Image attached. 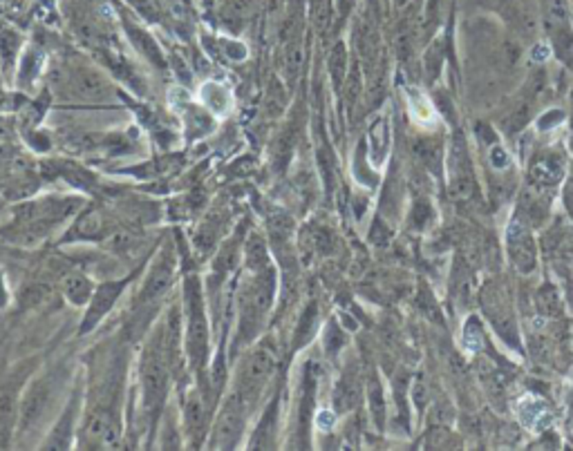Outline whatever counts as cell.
<instances>
[{
	"label": "cell",
	"instance_id": "cell-1",
	"mask_svg": "<svg viewBox=\"0 0 573 451\" xmlns=\"http://www.w3.org/2000/svg\"><path fill=\"white\" fill-rule=\"evenodd\" d=\"M275 291H278V279L275 271L262 268V271H249V277L244 279L240 288V322H238V335L236 349H242L258 338V333L264 326L269 310L273 306Z\"/></svg>",
	"mask_w": 573,
	"mask_h": 451
},
{
	"label": "cell",
	"instance_id": "cell-2",
	"mask_svg": "<svg viewBox=\"0 0 573 451\" xmlns=\"http://www.w3.org/2000/svg\"><path fill=\"white\" fill-rule=\"evenodd\" d=\"M168 384H171V358H168L162 329L151 338L142 356V398L151 427L157 425L159 413L166 404Z\"/></svg>",
	"mask_w": 573,
	"mask_h": 451
},
{
	"label": "cell",
	"instance_id": "cell-3",
	"mask_svg": "<svg viewBox=\"0 0 573 451\" xmlns=\"http://www.w3.org/2000/svg\"><path fill=\"white\" fill-rule=\"evenodd\" d=\"M184 306H186L184 351H186V358L190 360V367L201 375L208 358V319H206L204 297H201V286L197 282V277L186 279Z\"/></svg>",
	"mask_w": 573,
	"mask_h": 451
},
{
	"label": "cell",
	"instance_id": "cell-4",
	"mask_svg": "<svg viewBox=\"0 0 573 451\" xmlns=\"http://www.w3.org/2000/svg\"><path fill=\"white\" fill-rule=\"evenodd\" d=\"M275 362H278V358H275V349L269 340L256 345L244 356L240 364L233 391L240 393L249 404H253L260 398L264 384L271 380V375L275 371Z\"/></svg>",
	"mask_w": 573,
	"mask_h": 451
},
{
	"label": "cell",
	"instance_id": "cell-5",
	"mask_svg": "<svg viewBox=\"0 0 573 451\" xmlns=\"http://www.w3.org/2000/svg\"><path fill=\"white\" fill-rule=\"evenodd\" d=\"M81 206L83 203H79V199H56V197L23 203V206L16 210L18 232L20 235L31 232L38 237V235H43V230L47 232V228H52V226L72 217Z\"/></svg>",
	"mask_w": 573,
	"mask_h": 451
},
{
	"label": "cell",
	"instance_id": "cell-6",
	"mask_svg": "<svg viewBox=\"0 0 573 451\" xmlns=\"http://www.w3.org/2000/svg\"><path fill=\"white\" fill-rule=\"evenodd\" d=\"M175 271H177V260L175 253L171 248V244H166L159 255L155 257L153 266L148 268V273L144 277V284L139 288V295L135 299V315H142L146 310H151L153 306H157L162 299L166 297V293L171 291L173 279H175Z\"/></svg>",
	"mask_w": 573,
	"mask_h": 451
},
{
	"label": "cell",
	"instance_id": "cell-7",
	"mask_svg": "<svg viewBox=\"0 0 573 451\" xmlns=\"http://www.w3.org/2000/svg\"><path fill=\"white\" fill-rule=\"evenodd\" d=\"M249 409L251 404L244 400L240 393L231 391L227 395V400L222 402V409L213 422V432H211L213 443H211V447L213 449L238 447V440L244 434V425H247Z\"/></svg>",
	"mask_w": 573,
	"mask_h": 451
},
{
	"label": "cell",
	"instance_id": "cell-8",
	"mask_svg": "<svg viewBox=\"0 0 573 451\" xmlns=\"http://www.w3.org/2000/svg\"><path fill=\"white\" fill-rule=\"evenodd\" d=\"M54 398V378H36L31 380L29 389L23 393L18 406V427L20 429H31L36 427L43 416L47 413V406Z\"/></svg>",
	"mask_w": 573,
	"mask_h": 451
},
{
	"label": "cell",
	"instance_id": "cell-9",
	"mask_svg": "<svg viewBox=\"0 0 573 451\" xmlns=\"http://www.w3.org/2000/svg\"><path fill=\"white\" fill-rule=\"evenodd\" d=\"M132 275L123 277V279H114V282H103L94 288V295L90 299V304L86 306V317L81 322V335H88L90 331L97 329L103 317L110 313L114 308V304L119 302V297L123 295V291L128 288Z\"/></svg>",
	"mask_w": 573,
	"mask_h": 451
},
{
	"label": "cell",
	"instance_id": "cell-10",
	"mask_svg": "<svg viewBox=\"0 0 573 451\" xmlns=\"http://www.w3.org/2000/svg\"><path fill=\"white\" fill-rule=\"evenodd\" d=\"M116 226L112 223V219L99 208H88L83 210L77 221H74L72 230L68 237H77V239H108L112 230Z\"/></svg>",
	"mask_w": 573,
	"mask_h": 451
},
{
	"label": "cell",
	"instance_id": "cell-11",
	"mask_svg": "<svg viewBox=\"0 0 573 451\" xmlns=\"http://www.w3.org/2000/svg\"><path fill=\"white\" fill-rule=\"evenodd\" d=\"M506 237H508V251H511L515 266L522 273L533 271V266H535V244H533V239H530L526 226L519 219H515L511 223V228H508Z\"/></svg>",
	"mask_w": 573,
	"mask_h": 451
},
{
	"label": "cell",
	"instance_id": "cell-12",
	"mask_svg": "<svg viewBox=\"0 0 573 451\" xmlns=\"http://www.w3.org/2000/svg\"><path fill=\"white\" fill-rule=\"evenodd\" d=\"M448 170H450V192L454 199H471L473 195V177L468 170V157L464 152L461 141H454L452 150H450V161H448Z\"/></svg>",
	"mask_w": 573,
	"mask_h": 451
},
{
	"label": "cell",
	"instance_id": "cell-13",
	"mask_svg": "<svg viewBox=\"0 0 573 451\" xmlns=\"http://www.w3.org/2000/svg\"><path fill=\"white\" fill-rule=\"evenodd\" d=\"M184 427H186V436L195 440L193 447H199V440L206 436V427H208V406L204 395L199 391H190L186 395Z\"/></svg>",
	"mask_w": 573,
	"mask_h": 451
},
{
	"label": "cell",
	"instance_id": "cell-14",
	"mask_svg": "<svg viewBox=\"0 0 573 451\" xmlns=\"http://www.w3.org/2000/svg\"><path fill=\"white\" fill-rule=\"evenodd\" d=\"M240 255H242V239H240V232H238V235H233L231 239L224 242V246H222L217 257L213 260V268H211V284L220 286L222 282H224V277L236 271V266L240 262Z\"/></svg>",
	"mask_w": 573,
	"mask_h": 451
},
{
	"label": "cell",
	"instance_id": "cell-15",
	"mask_svg": "<svg viewBox=\"0 0 573 451\" xmlns=\"http://www.w3.org/2000/svg\"><path fill=\"white\" fill-rule=\"evenodd\" d=\"M77 416H79V398L72 395L70 404L66 406V411L59 418V422L54 425V429L49 432V438L43 443L45 449H68L70 443L68 440L72 438L74 425H77Z\"/></svg>",
	"mask_w": 573,
	"mask_h": 451
},
{
	"label": "cell",
	"instance_id": "cell-16",
	"mask_svg": "<svg viewBox=\"0 0 573 451\" xmlns=\"http://www.w3.org/2000/svg\"><path fill=\"white\" fill-rule=\"evenodd\" d=\"M199 101L213 116H227L231 112L233 96L229 88L220 81H206L199 88Z\"/></svg>",
	"mask_w": 573,
	"mask_h": 451
},
{
	"label": "cell",
	"instance_id": "cell-17",
	"mask_svg": "<svg viewBox=\"0 0 573 451\" xmlns=\"http://www.w3.org/2000/svg\"><path fill=\"white\" fill-rule=\"evenodd\" d=\"M94 282L86 273H68L63 277L61 291L72 306H88L94 295Z\"/></svg>",
	"mask_w": 573,
	"mask_h": 451
},
{
	"label": "cell",
	"instance_id": "cell-18",
	"mask_svg": "<svg viewBox=\"0 0 573 451\" xmlns=\"http://www.w3.org/2000/svg\"><path fill=\"white\" fill-rule=\"evenodd\" d=\"M517 413L522 418V422L528 429H533V432H542V429H547L551 422H553L547 404L540 398H535V395H524V398H519Z\"/></svg>",
	"mask_w": 573,
	"mask_h": 451
},
{
	"label": "cell",
	"instance_id": "cell-19",
	"mask_svg": "<svg viewBox=\"0 0 573 451\" xmlns=\"http://www.w3.org/2000/svg\"><path fill=\"white\" fill-rule=\"evenodd\" d=\"M18 406L20 402L16 400V391L7 389L0 395V447L9 445L14 425L18 422Z\"/></svg>",
	"mask_w": 573,
	"mask_h": 451
},
{
	"label": "cell",
	"instance_id": "cell-20",
	"mask_svg": "<svg viewBox=\"0 0 573 451\" xmlns=\"http://www.w3.org/2000/svg\"><path fill=\"white\" fill-rule=\"evenodd\" d=\"M242 257H244V264H247V271H262V268L271 266L267 242H264L260 235H249V239H244Z\"/></svg>",
	"mask_w": 573,
	"mask_h": 451
},
{
	"label": "cell",
	"instance_id": "cell-21",
	"mask_svg": "<svg viewBox=\"0 0 573 451\" xmlns=\"http://www.w3.org/2000/svg\"><path fill=\"white\" fill-rule=\"evenodd\" d=\"M360 398V386L358 380L352 378V375H345V378L338 380L336 389H334V406L336 411H349L358 404Z\"/></svg>",
	"mask_w": 573,
	"mask_h": 451
},
{
	"label": "cell",
	"instance_id": "cell-22",
	"mask_svg": "<svg viewBox=\"0 0 573 451\" xmlns=\"http://www.w3.org/2000/svg\"><path fill=\"white\" fill-rule=\"evenodd\" d=\"M275 425H278V398H273V402L264 409V416L260 418L256 440L251 443V447H262L264 449V438H271L275 434Z\"/></svg>",
	"mask_w": 573,
	"mask_h": 451
},
{
	"label": "cell",
	"instance_id": "cell-23",
	"mask_svg": "<svg viewBox=\"0 0 573 451\" xmlns=\"http://www.w3.org/2000/svg\"><path fill=\"white\" fill-rule=\"evenodd\" d=\"M388 141H390L388 121L379 119L376 123H372V127H369V145H372V161L374 164H379V161L385 157Z\"/></svg>",
	"mask_w": 573,
	"mask_h": 451
},
{
	"label": "cell",
	"instance_id": "cell-24",
	"mask_svg": "<svg viewBox=\"0 0 573 451\" xmlns=\"http://www.w3.org/2000/svg\"><path fill=\"white\" fill-rule=\"evenodd\" d=\"M186 127L188 132H193L195 136L206 134L213 130V114H211L206 107H188Z\"/></svg>",
	"mask_w": 573,
	"mask_h": 451
},
{
	"label": "cell",
	"instance_id": "cell-25",
	"mask_svg": "<svg viewBox=\"0 0 573 451\" xmlns=\"http://www.w3.org/2000/svg\"><path fill=\"white\" fill-rule=\"evenodd\" d=\"M130 36H132V40H135L137 49H139V52L144 54V56L151 58V63H155V65L164 68V56H162V52H159L157 42H155L151 36L144 34V31H139V29H130Z\"/></svg>",
	"mask_w": 573,
	"mask_h": 451
},
{
	"label": "cell",
	"instance_id": "cell-26",
	"mask_svg": "<svg viewBox=\"0 0 573 451\" xmlns=\"http://www.w3.org/2000/svg\"><path fill=\"white\" fill-rule=\"evenodd\" d=\"M530 177L537 186H549V184H556L560 179V166H556L553 159H544V161H537V164L530 168Z\"/></svg>",
	"mask_w": 573,
	"mask_h": 451
},
{
	"label": "cell",
	"instance_id": "cell-27",
	"mask_svg": "<svg viewBox=\"0 0 573 451\" xmlns=\"http://www.w3.org/2000/svg\"><path fill=\"white\" fill-rule=\"evenodd\" d=\"M345 72H347V52H345L343 42H338L330 54V74H332V79L336 83V88H341L343 85Z\"/></svg>",
	"mask_w": 573,
	"mask_h": 451
},
{
	"label": "cell",
	"instance_id": "cell-28",
	"mask_svg": "<svg viewBox=\"0 0 573 451\" xmlns=\"http://www.w3.org/2000/svg\"><path fill=\"white\" fill-rule=\"evenodd\" d=\"M43 68V56H40L38 52H27L25 58L20 61V72H18V79L20 81H27L31 83L36 77H38V70Z\"/></svg>",
	"mask_w": 573,
	"mask_h": 451
},
{
	"label": "cell",
	"instance_id": "cell-29",
	"mask_svg": "<svg viewBox=\"0 0 573 451\" xmlns=\"http://www.w3.org/2000/svg\"><path fill=\"white\" fill-rule=\"evenodd\" d=\"M20 49V36L16 31H0V58L5 63H14L16 54Z\"/></svg>",
	"mask_w": 573,
	"mask_h": 451
},
{
	"label": "cell",
	"instance_id": "cell-30",
	"mask_svg": "<svg viewBox=\"0 0 573 451\" xmlns=\"http://www.w3.org/2000/svg\"><path fill=\"white\" fill-rule=\"evenodd\" d=\"M49 295V286L47 284H29L23 293H20V306H38L40 302H45Z\"/></svg>",
	"mask_w": 573,
	"mask_h": 451
},
{
	"label": "cell",
	"instance_id": "cell-31",
	"mask_svg": "<svg viewBox=\"0 0 573 451\" xmlns=\"http://www.w3.org/2000/svg\"><path fill=\"white\" fill-rule=\"evenodd\" d=\"M316 317H318V310H316V306L312 304L310 308L305 310V313L300 315V322H298V329H296V340H293V345L296 342H307L310 340V335H312V329L316 326Z\"/></svg>",
	"mask_w": 573,
	"mask_h": 451
},
{
	"label": "cell",
	"instance_id": "cell-32",
	"mask_svg": "<svg viewBox=\"0 0 573 451\" xmlns=\"http://www.w3.org/2000/svg\"><path fill=\"white\" fill-rule=\"evenodd\" d=\"M332 20V3L330 0H314V25L318 31H325Z\"/></svg>",
	"mask_w": 573,
	"mask_h": 451
},
{
	"label": "cell",
	"instance_id": "cell-33",
	"mask_svg": "<svg viewBox=\"0 0 573 451\" xmlns=\"http://www.w3.org/2000/svg\"><path fill=\"white\" fill-rule=\"evenodd\" d=\"M220 47H222V52H224V56L229 58V61H233V63H240V61H244L247 58V45H244V42H240V40H231V38H222L220 40Z\"/></svg>",
	"mask_w": 573,
	"mask_h": 451
},
{
	"label": "cell",
	"instance_id": "cell-34",
	"mask_svg": "<svg viewBox=\"0 0 573 451\" xmlns=\"http://www.w3.org/2000/svg\"><path fill=\"white\" fill-rule=\"evenodd\" d=\"M256 0H227V18L233 20H244L251 12Z\"/></svg>",
	"mask_w": 573,
	"mask_h": 451
},
{
	"label": "cell",
	"instance_id": "cell-35",
	"mask_svg": "<svg viewBox=\"0 0 573 451\" xmlns=\"http://www.w3.org/2000/svg\"><path fill=\"white\" fill-rule=\"evenodd\" d=\"M464 342H466V349L473 351V353H477V351L482 349L484 338H482L480 326H477V319H471L468 324H466V329H464Z\"/></svg>",
	"mask_w": 573,
	"mask_h": 451
},
{
	"label": "cell",
	"instance_id": "cell-36",
	"mask_svg": "<svg viewBox=\"0 0 573 451\" xmlns=\"http://www.w3.org/2000/svg\"><path fill=\"white\" fill-rule=\"evenodd\" d=\"M415 148H417V150H415L417 157H421L423 161H426L428 166H432V168H434V166L439 164V152H441V150H439V145H437V143H430V141H419Z\"/></svg>",
	"mask_w": 573,
	"mask_h": 451
},
{
	"label": "cell",
	"instance_id": "cell-37",
	"mask_svg": "<svg viewBox=\"0 0 573 451\" xmlns=\"http://www.w3.org/2000/svg\"><path fill=\"white\" fill-rule=\"evenodd\" d=\"M537 306H540V310H542L544 315H558V295H556V291H551V288H544L542 293L537 295Z\"/></svg>",
	"mask_w": 573,
	"mask_h": 451
},
{
	"label": "cell",
	"instance_id": "cell-38",
	"mask_svg": "<svg viewBox=\"0 0 573 451\" xmlns=\"http://www.w3.org/2000/svg\"><path fill=\"white\" fill-rule=\"evenodd\" d=\"M282 96H284V92H282V88L280 85H271V90L267 92V105H269V112L271 114H278V112H282Z\"/></svg>",
	"mask_w": 573,
	"mask_h": 451
},
{
	"label": "cell",
	"instance_id": "cell-39",
	"mask_svg": "<svg viewBox=\"0 0 573 451\" xmlns=\"http://www.w3.org/2000/svg\"><path fill=\"white\" fill-rule=\"evenodd\" d=\"M369 398H372V413L379 420V425L383 422V416H385V404H383V395H381V389L379 384L372 386V393H369Z\"/></svg>",
	"mask_w": 573,
	"mask_h": 451
},
{
	"label": "cell",
	"instance_id": "cell-40",
	"mask_svg": "<svg viewBox=\"0 0 573 451\" xmlns=\"http://www.w3.org/2000/svg\"><path fill=\"white\" fill-rule=\"evenodd\" d=\"M325 345H327V351L330 353H336L338 349L343 347V335H341V331H338V326H330L325 333Z\"/></svg>",
	"mask_w": 573,
	"mask_h": 451
},
{
	"label": "cell",
	"instance_id": "cell-41",
	"mask_svg": "<svg viewBox=\"0 0 573 451\" xmlns=\"http://www.w3.org/2000/svg\"><path fill=\"white\" fill-rule=\"evenodd\" d=\"M316 425L321 429H330L334 425V413L332 411H321L316 418Z\"/></svg>",
	"mask_w": 573,
	"mask_h": 451
},
{
	"label": "cell",
	"instance_id": "cell-42",
	"mask_svg": "<svg viewBox=\"0 0 573 451\" xmlns=\"http://www.w3.org/2000/svg\"><path fill=\"white\" fill-rule=\"evenodd\" d=\"M493 164L497 168H502V166L508 164V157H506V152H504L502 148H493Z\"/></svg>",
	"mask_w": 573,
	"mask_h": 451
},
{
	"label": "cell",
	"instance_id": "cell-43",
	"mask_svg": "<svg viewBox=\"0 0 573 451\" xmlns=\"http://www.w3.org/2000/svg\"><path fill=\"white\" fill-rule=\"evenodd\" d=\"M549 54H551V52H549L547 45H537V47L533 49V58H535V61H547V58H549Z\"/></svg>",
	"mask_w": 573,
	"mask_h": 451
},
{
	"label": "cell",
	"instance_id": "cell-44",
	"mask_svg": "<svg viewBox=\"0 0 573 451\" xmlns=\"http://www.w3.org/2000/svg\"><path fill=\"white\" fill-rule=\"evenodd\" d=\"M5 299H7V295H5V284H3V277H0V306L5 304Z\"/></svg>",
	"mask_w": 573,
	"mask_h": 451
},
{
	"label": "cell",
	"instance_id": "cell-45",
	"mask_svg": "<svg viewBox=\"0 0 573 451\" xmlns=\"http://www.w3.org/2000/svg\"><path fill=\"white\" fill-rule=\"evenodd\" d=\"M213 3H215V0H204V5H206V7H211Z\"/></svg>",
	"mask_w": 573,
	"mask_h": 451
},
{
	"label": "cell",
	"instance_id": "cell-46",
	"mask_svg": "<svg viewBox=\"0 0 573 451\" xmlns=\"http://www.w3.org/2000/svg\"><path fill=\"white\" fill-rule=\"evenodd\" d=\"M399 3H403V0H399Z\"/></svg>",
	"mask_w": 573,
	"mask_h": 451
}]
</instances>
